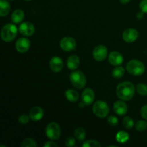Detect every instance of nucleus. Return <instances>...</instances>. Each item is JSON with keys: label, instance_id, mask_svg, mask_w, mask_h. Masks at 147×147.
I'll return each instance as SVG.
<instances>
[{"label": "nucleus", "instance_id": "obj_14", "mask_svg": "<svg viewBox=\"0 0 147 147\" xmlns=\"http://www.w3.org/2000/svg\"><path fill=\"white\" fill-rule=\"evenodd\" d=\"M63 67V60L60 57L55 56L50 60V68L54 73H59Z\"/></svg>", "mask_w": 147, "mask_h": 147}, {"label": "nucleus", "instance_id": "obj_6", "mask_svg": "<svg viewBox=\"0 0 147 147\" xmlns=\"http://www.w3.org/2000/svg\"><path fill=\"white\" fill-rule=\"evenodd\" d=\"M46 136L50 140H57L61 134V129L58 123L56 122H50L45 128Z\"/></svg>", "mask_w": 147, "mask_h": 147}, {"label": "nucleus", "instance_id": "obj_38", "mask_svg": "<svg viewBox=\"0 0 147 147\" xmlns=\"http://www.w3.org/2000/svg\"><path fill=\"white\" fill-rule=\"evenodd\" d=\"M25 1H31V0H25Z\"/></svg>", "mask_w": 147, "mask_h": 147}, {"label": "nucleus", "instance_id": "obj_7", "mask_svg": "<svg viewBox=\"0 0 147 147\" xmlns=\"http://www.w3.org/2000/svg\"><path fill=\"white\" fill-rule=\"evenodd\" d=\"M60 48L65 52H70L76 48V41L72 37H65L60 40Z\"/></svg>", "mask_w": 147, "mask_h": 147}, {"label": "nucleus", "instance_id": "obj_20", "mask_svg": "<svg viewBox=\"0 0 147 147\" xmlns=\"http://www.w3.org/2000/svg\"><path fill=\"white\" fill-rule=\"evenodd\" d=\"M10 4L7 0H1L0 1V16L6 17L8 15L10 11Z\"/></svg>", "mask_w": 147, "mask_h": 147}, {"label": "nucleus", "instance_id": "obj_4", "mask_svg": "<svg viewBox=\"0 0 147 147\" xmlns=\"http://www.w3.org/2000/svg\"><path fill=\"white\" fill-rule=\"evenodd\" d=\"M70 80L72 85L77 89H83L87 83L85 75L79 70L73 72L70 74Z\"/></svg>", "mask_w": 147, "mask_h": 147}, {"label": "nucleus", "instance_id": "obj_37", "mask_svg": "<svg viewBox=\"0 0 147 147\" xmlns=\"http://www.w3.org/2000/svg\"><path fill=\"white\" fill-rule=\"evenodd\" d=\"M0 146H1V147H7V146H3V145H0Z\"/></svg>", "mask_w": 147, "mask_h": 147}, {"label": "nucleus", "instance_id": "obj_10", "mask_svg": "<svg viewBox=\"0 0 147 147\" xmlns=\"http://www.w3.org/2000/svg\"><path fill=\"white\" fill-rule=\"evenodd\" d=\"M30 48V41L25 37L18 39L15 43V49L20 53H24Z\"/></svg>", "mask_w": 147, "mask_h": 147}, {"label": "nucleus", "instance_id": "obj_32", "mask_svg": "<svg viewBox=\"0 0 147 147\" xmlns=\"http://www.w3.org/2000/svg\"><path fill=\"white\" fill-rule=\"evenodd\" d=\"M139 8L144 13H147V0H142L139 4Z\"/></svg>", "mask_w": 147, "mask_h": 147}, {"label": "nucleus", "instance_id": "obj_19", "mask_svg": "<svg viewBox=\"0 0 147 147\" xmlns=\"http://www.w3.org/2000/svg\"><path fill=\"white\" fill-rule=\"evenodd\" d=\"M65 97L67 100L72 103H75L78 100L80 96L77 90L74 89H67L65 91Z\"/></svg>", "mask_w": 147, "mask_h": 147}, {"label": "nucleus", "instance_id": "obj_8", "mask_svg": "<svg viewBox=\"0 0 147 147\" xmlns=\"http://www.w3.org/2000/svg\"><path fill=\"white\" fill-rule=\"evenodd\" d=\"M108 55V50L106 46L99 45L96 46L93 50V58L98 62H102L106 58Z\"/></svg>", "mask_w": 147, "mask_h": 147}, {"label": "nucleus", "instance_id": "obj_11", "mask_svg": "<svg viewBox=\"0 0 147 147\" xmlns=\"http://www.w3.org/2000/svg\"><path fill=\"white\" fill-rule=\"evenodd\" d=\"M95 100V93L91 88H86L83 90L81 94V101L85 103L86 106H90Z\"/></svg>", "mask_w": 147, "mask_h": 147}, {"label": "nucleus", "instance_id": "obj_2", "mask_svg": "<svg viewBox=\"0 0 147 147\" xmlns=\"http://www.w3.org/2000/svg\"><path fill=\"white\" fill-rule=\"evenodd\" d=\"M17 35V28L14 24H5L1 30V40L5 42H10L16 38Z\"/></svg>", "mask_w": 147, "mask_h": 147}, {"label": "nucleus", "instance_id": "obj_13", "mask_svg": "<svg viewBox=\"0 0 147 147\" xmlns=\"http://www.w3.org/2000/svg\"><path fill=\"white\" fill-rule=\"evenodd\" d=\"M109 62L111 65L119 66L123 62V57L121 53L117 51H113L109 54Z\"/></svg>", "mask_w": 147, "mask_h": 147}, {"label": "nucleus", "instance_id": "obj_31", "mask_svg": "<svg viewBox=\"0 0 147 147\" xmlns=\"http://www.w3.org/2000/svg\"><path fill=\"white\" fill-rule=\"evenodd\" d=\"M65 145L67 147H72L76 145V139L75 136H68L65 139Z\"/></svg>", "mask_w": 147, "mask_h": 147}, {"label": "nucleus", "instance_id": "obj_28", "mask_svg": "<svg viewBox=\"0 0 147 147\" xmlns=\"http://www.w3.org/2000/svg\"><path fill=\"white\" fill-rule=\"evenodd\" d=\"M82 146L83 147H100L101 144L98 141L90 139V140H87L84 142Z\"/></svg>", "mask_w": 147, "mask_h": 147}, {"label": "nucleus", "instance_id": "obj_25", "mask_svg": "<svg viewBox=\"0 0 147 147\" xmlns=\"http://www.w3.org/2000/svg\"><path fill=\"white\" fill-rule=\"evenodd\" d=\"M136 90L140 96H147V85L143 83H139L136 86Z\"/></svg>", "mask_w": 147, "mask_h": 147}, {"label": "nucleus", "instance_id": "obj_21", "mask_svg": "<svg viewBox=\"0 0 147 147\" xmlns=\"http://www.w3.org/2000/svg\"><path fill=\"white\" fill-rule=\"evenodd\" d=\"M86 132L84 129L83 128L78 127L75 129L74 131V136L78 142H83L86 139Z\"/></svg>", "mask_w": 147, "mask_h": 147}, {"label": "nucleus", "instance_id": "obj_36", "mask_svg": "<svg viewBox=\"0 0 147 147\" xmlns=\"http://www.w3.org/2000/svg\"><path fill=\"white\" fill-rule=\"evenodd\" d=\"M120 1L122 3V4H127L128 2L130 1V0H120Z\"/></svg>", "mask_w": 147, "mask_h": 147}, {"label": "nucleus", "instance_id": "obj_33", "mask_svg": "<svg viewBox=\"0 0 147 147\" xmlns=\"http://www.w3.org/2000/svg\"><path fill=\"white\" fill-rule=\"evenodd\" d=\"M141 115L144 120L147 121V104L142 106L141 109Z\"/></svg>", "mask_w": 147, "mask_h": 147}, {"label": "nucleus", "instance_id": "obj_16", "mask_svg": "<svg viewBox=\"0 0 147 147\" xmlns=\"http://www.w3.org/2000/svg\"><path fill=\"white\" fill-rule=\"evenodd\" d=\"M113 111L116 114L119 116H123L128 111V106L124 100H118L113 104Z\"/></svg>", "mask_w": 147, "mask_h": 147}, {"label": "nucleus", "instance_id": "obj_3", "mask_svg": "<svg viewBox=\"0 0 147 147\" xmlns=\"http://www.w3.org/2000/svg\"><path fill=\"white\" fill-rule=\"evenodd\" d=\"M126 70L128 73L134 76H142L145 72V65L139 60H131L126 64Z\"/></svg>", "mask_w": 147, "mask_h": 147}, {"label": "nucleus", "instance_id": "obj_12", "mask_svg": "<svg viewBox=\"0 0 147 147\" xmlns=\"http://www.w3.org/2000/svg\"><path fill=\"white\" fill-rule=\"evenodd\" d=\"M138 37H139V32L136 29L129 28L123 32V40L126 42H134L137 40Z\"/></svg>", "mask_w": 147, "mask_h": 147}, {"label": "nucleus", "instance_id": "obj_18", "mask_svg": "<svg viewBox=\"0 0 147 147\" xmlns=\"http://www.w3.org/2000/svg\"><path fill=\"white\" fill-rule=\"evenodd\" d=\"M11 21L15 24H20L24 20V12L22 9H16L11 14Z\"/></svg>", "mask_w": 147, "mask_h": 147}, {"label": "nucleus", "instance_id": "obj_39", "mask_svg": "<svg viewBox=\"0 0 147 147\" xmlns=\"http://www.w3.org/2000/svg\"><path fill=\"white\" fill-rule=\"evenodd\" d=\"M11 1H12V0H11Z\"/></svg>", "mask_w": 147, "mask_h": 147}, {"label": "nucleus", "instance_id": "obj_26", "mask_svg": "<svg viewBox=\"0 0 147 147\" xmlns=\"http://www.w3.org/2000/svg\"><path fill=\"white\" fill-rule=\"evenodd\" d=\"M123 125L125 129H131L134 127V126L135 124L131 117H130V116H126L123 120Z\"/></svg>", "mask_w": 147, "mask_h": 147}, {"label": "nucleus", "instance_id": "obj_34", "mask_svg": "<svg viewBox=\"0 0 147 147\" xmlns=\"http://www.w3.org/2000/svg\"><path fill=\"white\" fill-rule=\"evenodd\" d=\"M43 146L44 147H57L58 146V145H57V144H56L55 142H47L45 143V144L43 145Z\"/></svg>", "mask_w": 147, "mask_h": 147}, {"label": "nucleus", "instance_id": "obj_22", "mask_svg": "<svg viewBox=\"0 0 147 147\" xmlns=\"http://www.w3.org/2000/svg\"><path fill=\"white\" fill-rule=\"evenodd\" d=\"M116 141H117V142H119V143H126V142H127L128 141H129V135L126 131H121L118 132L117 134H116Z\"/></svg>", "mask_w": 147, "mask_h": 147}, {"label": "nucleus", "instance_id": "obj_30", "mask_svg": "<svg viewBox=\"0 0 147 147\" xmlns=\"http://www.w3.org/2000/svg\"><path fill=\"white\" fill-rule=\"evenodd\" d=\"M30 119V116H28V115L27 114H22L19 117L18 121L19 123H21L22 125H26L29 122Z\"/></svg>", "mask_w": 147, "mask_h": 147}, {"label": "nucleus", "instance_id": "obj_27", "mask_svg": "<svg viewBox=\"0 0 147 147\" xmlns=\"http://www.w3.org/2000/svg\"><path fill=\"white\" fill-rule=\"evenodd\" d=\"M37 144L35 140L32 138H27L21 144V147H37Z\"/></svg>", "mask_w": 147, "mask_h": 147}, {"label": "nucleus", "instance_id": "obj_29", "mask_svg": "<svg viewBox=\"0 0 147 147\" xmlns=\"http://www.w3.org/2000/svg\"><path fill=\"white\" fill-rule=\"evenodd\" d=\"M107 122L111 126H116L119 123V120L118 118L114 116H110L108 117Z\"/></svg>", "mask_w": 147, "mask_h": 147}, {"label": "nucleus", "instance_id": "obj_5", "mask_svg": "<svg viewBox=\"0 0 147 147\" xmlns=\"http://www.w3.org/2000/svg\"><path fill=\"white\" fill-rule=\"evenodd\" d=\"M93 111L96 116L100 119L106 118L109 115V107L103 100H97L93 106Z\"/></svg>", "mask_w": 147, "mask_h": 147}, {"label": "nucleus", "instance_id": "obj_1", "mask_svg": "<svg viewBox=\"0 0 147 147\" xmlns=\"http://www.w3.org/2000/svg\"><path fill=\"white\" fill-rule=\"evenodd\" d=\"M135 87L130 81H124L119 83L116 87V93L121 100L128 101L131 100L135 94Z\"/></svg>", "mask_w": 147, "mask_h": 147}, {"label": "nucleus", "instance_id": "obj_17", "mask_svg": "<svg viewBox=\"0 0 147 147\" xmlns=\"http://www.w3.org/2000/svg\"><path fill=\"white\" fill-rule=\"evenodd\" d=\"M80 65V58L76 55H70L67 58V66L68 69L71 70H75L78 68Z\"/></svg>", "mask_w": 147, "mask_h": 147}, {"label": "nucleus", "instance_id": "obj_23", "mask_svg": "<svg viewBox=\"0 0 147 147\" xmlns=\"http://www.w3.org/2000/svg\"><path fill=\"white\" fill-rule=\"evenodd\" d=\"M125 69L120 65L116 66L112 71V76L116 79H120L124 76Z\"/></svg>", "mask_w": 147, "mask_h": 147}, {"label": "nucleus", "instance_id": "obj_9", "mask_svg": "<svg viewBox=\"0 0 147 147\" xmlns=\"http://www.w3.org/2000/svg\"><path fill=\"white\" fill-rule=\"evenodd\" d=\"M19 32L23 36L25 37H30L32 36L35 32V27L32 23L30 22H24L22 23L18 29Z\"/></svg>", "mask_w": 147, "mask_h": 147}, {"label": "nucleus", "instance_id": "obj_24", "mask_svg": "<svg viewBox=\"0 0 147 147\" xmlns=\"http://www.w3.org/2000/svg\"><path fill=\"white\" fill-rule=\"evenodd\" d=\"M135 129H136V131H138L139 132L144 131L147 129V122L146 121L144 120L138 121L135 123Z\"/></svg>", "mask_w": 147, "mask_h": 147}, {"label": "nucleus", "instance_id": "obj_15", "mask_svg": "<svg viewBox=\"0 0 147 147\" xmlns=\"http://www.w3.org/2000/svg\"><path fill=\"white\" fill-rule=\"evenodd\" d=\"M30 119L33 121H40L44 116V111L40 106H34L30 111Z\"/></svg>", "mask_w": 147, "mask_h": 147}, {"label": "nucleus", "instance_id": "obj_35", "mask_svg": "<svg viewBox=\"0 0 147 147\" xmlns=\"http://www.w3.org/2000/svg\"><path fill=\"white\" fill-rule=\"evenodd\" d=\"M136 17H137L138 19H142L144 17V12H142V11H141V12L138 13Z\"/></svg>", "mask_w": 147, "mask_h": 147}]
</instances>
